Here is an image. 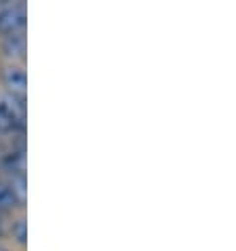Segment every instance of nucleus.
Here are the masks:
<instances>
[{"instance_id":"1","label":"nucleus","mask_w":236,"mask_h":251,"mask_svg":"<svg viewBox=\"0 0 236 251\" xmlns=\"http://www.w3.org/2000/svg\"><path fill=\"white\" fill-rule=\"evenodd\" d=\"M24 118H25V108L24 101L15 100V97H2L0 100V133L24 127Z\"/></svg>"},{"instance_id":"2","label":"nucleus","mask_w":236,"mask_h":251,"mask_svg":"<svg viewBox=\"0 0 236 251\" xmlns=\"http://www.w3.org/2000/svg\"><path fill=\"white\" fill-rule=\"evenodd\" d=\"M25 27V6L24 4H13L0 9V34L6 36H15L22 34Z\"/></svg>"},{"instance_id":"8","label":"nucleus","mask_w":236,"mask_h":251,"mask_svg":"<svg viewBox=\"0 0 236 251\" xmlns=\"http://www.w3.org/2000/svg\"><path fill=\"white\" fill-rule=\"evenodd\" d=\"M0 251H9V249H4V247H0Z\"/></svg>"},{"instance_id":"6","label":"nucleus","mask_w":236,"mask_h":251,"mask_svg":"<svg viewBox=\"0 0 236 251\" xmlns=\"http://www.w3.org/2000/svg\"><path fill=\"white\" fill-rule=\"evenodd\" d=\"M11 232H13V239H15V241L19 243V245H25L27 234H25V220H24V218H19L17 222H13Z\"/></svg>"},{"instance_id":"5","label":"nucleus","mask_w":236,"mask_h":251,"mask_svg":"<svg viewBox=\"0 0 236 251\" xmlns=\"http://www.w3.org/2000/svg\"><path fill=\"white\" fill-rule=\"evenodd\" d=\"M2 51H4L6 57H13V59L24 57V53H25V38H24V34L6 36L4 45H2Z\"/></svg>"},{"instance_id":"7","label":"nucleus","mask_w":236,"mask_h":251,"mask_svg":"<svg viewBox=\"0 0 236 251\" xmlns=\"http://www.w3.org/2000/svg\"><path fill=\"white\" fill-rule=\"evenodd\" d=\"M2 230H4V222H2V213H0V234H2Z\"/></svg>"},{"instance_id":"3","label":"nucleus","mask_w":236,"mask_h":251,"mask_svg":"<svg viewBox=\"0 0 236 251\" xmlns=\"http://www.w3.org/2000/svg\"><path fill=\"white\" fill-rule=\"evenodd\" d=\"M25 201V190H24V177L19 182H2L0 179V213H9Z\"/></svg>"},{"instance_id":"4","label":"nucleus","mask_w":236,"mask_h":251,"mask_svg":"<svg viewBox=\"0 0 236 251\" xmlns=\"http://www.w3.org/2000/svg\"><path fill=\"white\" fill-rule=\"evenodd\" d=\"M2 82L6 87L11 97L24 101L25 100V91H27V76H25V70L22 66H9L4 68L2 72Z\"/></svg>"}]
</instances>
